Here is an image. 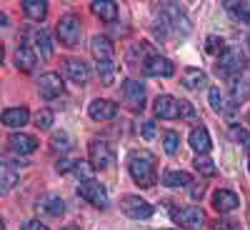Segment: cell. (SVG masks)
Wrapping results in <instances>:
<instances>
[{"instance_id":"28","label":"cell","mask_w":250,"mask_h":230,"mask_svg":"<svg viewBox=\"0 0 250 230\" xmlns=\"http://www.w3.org/2000/svg\"><path fill=\"white\" fill-rule=\"evenodd\" d=\"M230 13H235V18L240 23H248L250 25V3H223Z\"/></svg>"},{"instance_id":"13","label":"cell","mask_w":250,"mask_h":230,"mask_svg":"<svg viewBox=\"0 0 250 230\" xmlns=\"http://www.w3.org/2000/svg\"><path fill=\"white\" fill-rule=\"evenodd\" d=\"M62 70H65V75L73 80V83H88V78H90V70H88V65L83 63L80 58H68L65 63H62Z\"/></svg>"},{"instance_id":"38","label":"cell","mask_w":250,"mask_h":230,"mask_svg":"<svg viewBox=\"0 0 250 230\" xmlns=\"http://www.w3.org/2000/svg\"><path fill=\"white\" fill-rule=\"evenodd\" d=\"M75 163H78V160H73V158H62V160H58L55 170H58V173H70V170L75 168Z\"/></svg>"},{"instance_id":"16","label":"cell","mask_w":250,"mask_h":230,"mask_svg":"<svg viewBox=\"0 0 250 230\" xmlns=\"http://www.w3.org/2000/svg\"><path fill=\"white\" fill-rule=\"evenodd\" d=\"M238 205H240V200L230 190H215L213 193V208L218 213H230V210H235Z\"/></svg>"},{"instance_id":"10","label":"cell","mask_w":250,"mask_h":230,"mask_svg":"<svg viewBox=\"0 0 250 230\" xmlns=\"http://www.w3.org/2000/svg\"><path fill=\"white\" fill-rule=\"evenodd\" d=\"M62 78L58 75V73H45L43 78L38 80V90H40V95H43L45 100H53V98H58V95H62Z\"/></svg>"},{"instance_id":"6","label":"cell","mask_w":250,"mask_h":230,"mask_svg":"<svg viewBox=\"0 0 250 230\" xmlns=\"http://www.w3.org/2000/svg\"><path fill=\"white\" fill-rule=\"evenodd\" d=\"M120 210L128 218H133V220H143V218L153 215V205L148 200H143L140 195H125L120 200Z\"/></svg>"},{"instance_id":"23","label":"cell","mask_w":250,"mask_h":230,"mask_svg":"<svg viewBox=\"0 0 250 230\" xmlns=\"http://www.w3.org/2000/svg\"><path fill=\"white\" fill-rule=\"evenodd\" d=\"M38 208H43V210H45L48 215H53V218H60L62 213H65V203H62V198H58V195L43 198Z\"/></svg>"},{"instance_id":"49","label":"cell","mask_w":250,"mask_h":230,"mask_svg":"<svg viewBox=\"0 0 250 230\" xmlns=\"http://www.w3.org/2000/svg\"><path fill=\"white\" fill-rule=\"evenodd\" d=\"M248 168H250V158H248Z\"/></svg>"},{"instance_id":"47","label":"cell","mask_w":250,"mask_h":230,"mask_svg":"<svg viewBox=\"0 0 250 230\" xmlns=\"http://www.w3.org/2000/svg\"><path fill=\"white\" fill-rule=\"evenodd\" d=\"M0 230H5V223H3V218H0Z\"/></svg>"},{"instance_id":"18","label":"cell","mask_w":250,"mask_h":230,"mask_svg":"<svg viewBox=\"0 0 250 230\" xmlns=\"http://www.w3.org/2000/svg\"><path fill=\"white\" fill-rule=\"evenodd\" d=\"M35 65H38L35 53H33L28 45H20V48L15 50V68H18V70H23V73H30Z\"/></svg>"},{"instance_id":"25","label":"cell","mask_w":250,"mask_h":230,"mask_svg":"<svg viewBox=\"0 0 250 230\" xmlns=\"http://www.w3.org/2000/svg\"><path fill=\"white\" fill-rule=\"evenodd\" d=\"M33 40H35V45H38V50H40V55L43 58H50L53 55V45H50V35H48V30H35L33 33Z\"/></svg>"},{"instance_id":"22","label":"cell","mask_w":250,"mask_h":230,"mask_svg":"<svg viewBox=\"0 0 250 230\" xmlns=\"http://www.w3.org/2000/svg\"><path fill=\"white\" fill-rule=\"evenodd\" d=\"M20 5H23L25 15L33 18V20H43L48 15V3H45V0H23Z\"/></svg>"},{"instance_id":"1","label":"cell","mask_w":250,"mask_h":230,"mask_svg":"<svg viewBox=\"0 0 250 230\" xmlns=\"http://www.w3.org/2000/svg\"><path fill=\"white\" fill-rule=\"evenodd\" d=\"M158 160L150 150H133L128 158V170L140 188H153L158 183Z\"/></svg>"},{"instance_id":"11","label":"cell","mask_w":250,"mask_h":230,"mask_svg":"<svg viewBox=\"0 0 250 230\" xmlns=\"http://www.w3.org/2000/svg\"><path fill=\"white\" fill-rule=\"evenodd\" d=\"M88 113H90L93 120L105 123V120H113V118L118 115V105H115L113 100H103V98H98V100H93L90 105H88Z\"/></svg>"},{"instance_id":"27","label":"cell","mask_w":250,"mask_h":230,"mask_svg":"<svg viewBox=\"0 0 250 230\" xmlns=\"http://www.w3.org/2000/svg\"><path fill=\"white\" fill-rule=\"evenodd\" d=\"M15 183H18V173L13 168H3V170H0V195L10 193L15 188Z\"/></svg>"},{"instance_id":"33","label":"cell","mask_w":250,"mask_h":230,"mask_svg":"<svg viewBox=\"0 0 250 230\" xmlns=\"http://www.w3.org/2000/svg\"><path fill=\"white\" fill-rule=\"evenodd\" d=\"M205 50L210 53V55H220V53L225 50L223 38H218V35H208V40H205Z\"/></svg>"},{"instance_id":"32","label":"cell","mask_w":250,"mask_h":230,"mask_svg":"<svg viewBox=\"0 0 250 230\" xmlns=\"http://www.w3.org/2000/svg\"><path fill=\"white\" fill-rule=\"evenodd\" d=\"M98 78L105 83V85H110L113 78H115V65L113 63H98Z\"/></svg>"},{"instance_id":"44","label":"cell","mask_w":250,"mask_h":230,"mask_svg":"<svg viewBox=\"0 0 250 230\" xmlns=\"http://www.w3.org/2000/svg\"><path fill=\"white\" fill-rule=\"evenodd\" d=\"M5 23H8V18H5L3 13H0V28H5Z\"/></svg>"},{"instance_id":"7","label":"cell","mask_w":250,"mask_h":230,"mask_svg":"<svg viewBox=\"0 0 250 230\" xmlns=\"http://www.w3.org/2000/svg\"><path fill=\"white\" fill-rule=\"evenodd\" d=\"M143 73L150 78H170L175 73V65L163 55H148L143 60Z\"/></svg>"},{"instance_id":"41","label":"cell","mask_w":250,"mask_h":230,"mask_svg":"<svg viewBox=\"0 0 250 230\" xmlns=\"http://www.w3.org/2000/svg\"><path fill=\"white\" fill-rule=\"evenodd\" d=\"M153 135H155V123H153V120L143 123V138H145V140H150Z\"/></svg>"},{"instance_id":"29","label":"cell","mask_w":250,"mask_h":230,"mask_svg":"<svg viewBox=\"0 0 250 230\" xmlns=\"http://www.w3.org/2000/svg\"><path fill=\"white\" fill-rule=\"evenodd\" d=\"M193 165H195V170H198L200 175H205V178H213V175H215V163H213L210 158L198 155V158L193 160Z\"/></svg>"},{"instance_id":"12","label":"cell","mask_w":250,"mask_h":230,"mask_svg":"<svg viewBox=\"0 0 250 230\" xmlns=\"http://www.w3.org/2000/svg\"><path fill=\"white\" fill-rule=\"evenodd\" d=\"M90 53H93V58H95L98 63H113L115 48H113V43H110L105 35H95V38L90 40Z\"/></svg>"},{"instance_id":"26","label":"cell","mask_w":250,"mask_h":230,"mask_svg":"<svg viewBox=\"0 0 250 230\" xmlns=\"http://www.w3.org/2000/svg\"><path fill=\"white\" fill-rule=\"evenodd\" d=\"M70 135L65 133V130H58V133H53L50 135V145H53V150L55 153H68L70 150Z\"/></svg>"},{"instance_id":"3","label":"cell","mask_w":250,"mask_h":230,"mask_svg":"<svg viewBox=\"0 0 250 230\" xmlns=\"http://www.w3.org/2000/svg\"><path fill=\"white\" fill-rule=\"evenodd\" d=\"M55 33H58V40H60V43L65 45V48H75V45L80 43V33H83V28H80V18L73 15V13L62 15V18L58 20Z\"/></svg>"},{"instance_id":"46","label":"cell","mask_w":250,"mask_h":230,"mask_svg":"<svg viewBox=\"0 0 250 230\" xmlns=\"http://www.w3.org/2000/svg\"><path fill=\"white\" fill-rule=\"evenodd\" d=\"M62 230H80V228H75V225H65V228H62Z\"/></svg>"},{"instance_id":"20","label":"cell","mask_w":250,"mask_h":230,"mask_svg":"<svg viewBox=\"0 0 250 230\" xmlns=\"http://www.w3.org/2000/svg\"><path fill=\"white\" fill-rule=\"evenodd\" d=\"M210 133H208L205 128H195L193 133H190V148L195 150V153H200V155H205L208 150H210Z\"/></svg>"},{"instance_id":"39","label":"cell","mask_w":250,"mask_h":230,"mask_svg":"<svg viewBox=\"0 0 250 230\" xmlns=\"http://www.w3.org/2000/svg\"><path fill=\"white\" fill-rule=\"evenodd\" d=\"M213 230H243L240 223H233V220H218L213 223Z\"/></svg>"},{"instance_id":"14","label":"cell","mask_w":250,"mask_h":230,"mask_svg":"<svg viewBox=\"0 0 250 230\" xmlns=\"http://www.w3.org/2000/svg\"><path fill=\"white\" fill-rule=\"evenodd\" d=\"M8 143H10V150L18 155H30L38 150V140L33 135H25V133H13L8 138Z\"/></svg>"},{"instance_id":"35","label":"cell","mask_w":250,"mask_h":230,"mask_svg":"<svg viewBox=\"0 0 250 230\" xmlns=\"http://www.w3.org/2000/svg\"><path fill=\"white\" fill-rule=\"evenodd\" d=\"M73 173L80 178V183L83 180H93V173H90V165L88 163H83V160H78L75 163V168H73Z\"/></svg>"},{"instance_id":"37","label":"cell","mask_w":250,"mask_h":230,"mask_svg":"<svg viewBox=\"0 0 250 230\" xmlns=\"http://www.w3.org/2000/svg\"><path fill=\"white\" fill-rule=\"evenodd\" d=\"M210 105H213V110L225 113V100H223V95H220V90H218V88H213V90H210Z\"/></svg>"},{"instance_id":"21","label":"cell","mask_w":250,"mask_h":230,"mask_svg":"<svg viewBox=\"0 0 250 230\" xmlns=\"http://www.w3.org/2000/svg\"><path fill=\"white\" fill-rule=\"evenodd\" d=\"M183 85L190 88V90H200V88L208 85V78H205V73L198 70V68H188V70L183 73Z\"/></svg>"},{"instance_id":"9","label":"cell","mask_w":250,"mask_h":230,"mask_svg":"<svg viewBox=\"0 0 250 230\" xmlns=\"http://www.w3.org/2000/svg\"><path fill=\"white\" fill-rule=\"evenodd\" d=\"M123 100L128 103L133 110H143L145 108V88L140 85L138 80L128 78L123 83Z\"/></svg>"},{"instance_id":"31","label":"cell","mask_w":250,"mask_h":230,"mask_svg":"<svg viewBox=\"0 0 250 230\" xmlns=\"http://www.w3.org/2000/svg\"><path fill=\"white\" fill-rule=\"evenodd\" d=\"M248 98H250V83L245 80L233 83V103H245Z\"/></svg>"},{"instance_id":"24","label":"cell","mask_w":250,"mask_h":230,"mask_svg":"<svg viewBox=\"0 0 250 230\" xmlns=\"http://www.w3.org/2000/svg\"><path fill=\"white\" fill-rule=\"evenodd\" d=\"M190 183H193V178L185 170H168L163 175V185H168V188H180V185H190Z\"/></svg>"},{"instance_id":"2","label":"cell","mask_w":250,"mask_h":230,"mask_svg":"<svg viewBox=\"0 0 250 230\" xmlns=\"http://www.w3.org/2000/svg\"><path fill=\"white\" fill-rule=\"evenodd\" d=\"M248 60H245V53L240 48H225L220 55H218V63H215V70L225 78H235L245 70Z\"/></svg>"},{"instance_id":"19","label":"cell","mask_w":250,"mask_h":230,"mask_svg":"<svg viewBox=\"0 0 250 230\" xmlns=\"http://www.w3.org/2000/svg\"><path fill=\"white\" fill-rule=\"evenodd\" d=\"M90 10L100 20H105V23H113V20L118 18V5L113 3V0H95V3H90Z\"/></svg>"},{"instance_id":"8","label":"cell","mask_w":250,"mask_h":230,"mask_svg":"<svg viewBox=\"0 0 250 230\" xmlns=\"http://www.w3.org/2000/svg\"><path fill=\"white\" fill-rule=\"evenodd\" d=\"M88 153H90V165L95 170H105V168H110L113 165V150H110V145L105 143V140H93L90 143V148H88Z\"/></svg>"},{"instance_id":"34","label":"cell","mask_w":250,"mask_h":230,"mask_svg":"<svg viewBox=\"0 0 250 230\" xmlns=\"http://www.w3.org/2000/svg\"><path fill=\"white\" fill-rule=\"evenodd\" d=\"M50 125H53V110H40L38 115H35V128L38 130H48L50 128Z\"/></svg>"},{"instance_id":"36","label":"cell","mask_w":250,"mask_h":230,"mask_svg":"<svg viewBox=\"0 0 250 230\" xmlns=\"http://www.w3.org/2000/svg\"><path fill=\"white\" fill-rule=\"evenodd\" d=\"M178 115H183V118H188V120H195V118H198L195 108H193L188 100H178Z\"/></svg>"},{"instance_id":"30","label":"cell","mask_w":250,"mask_h":230,"mask_svg":"<svg viewBox=\"0 0 250 230\" xmlns=\"http://www.w3.org/2000/svg\"><path fill=\"white\" fill-rule=\"evenodd\" d=\"M163 145H165V153H168V155H175L178 148H180V135L175 130H168L163 135Z\"/></svg>"},{"instance_id":"15","label":"cell","mask_w":250,"mask_h":230,"mask_svg":"<svg viewBox=\"0 0 250 230\" xmlns=\"http://www.w3.org/2000/svg\"><path fill=\"white\" fill-rule=\"evenodd\" d=\"M153 110L160 120H175L178 118V100L173 95H158Z\"/></svg>"},{"instance_id":"17","label":"cell","mask_w":250,"mask_h":230,"mask_svg":"<svg viewBox=\"0 0 250 230\" xmlns=\"http://www.w3.org/2000/svg\"><path fill=\"white\" fill-rule=\"evenodd\" d=\"M28 120H30L28 108H8V110H3V125H8V128H23Z\"/></svg>"},{"instance_id":"45","label":"cell","mask_w":250,"mask_h":230,"mask_svg":"<svg viewBox=\"0 0 250 230\" xmlns=\"http://www.w3.org/2000/svg\"><path fill=\"white\" fill-rule=\"evenodd\" d=\"M3 55H5V50H3V45H0V65H3Z\"/></svg>"},{"instance_id":"40","label":"cell","mask_w":250,"mask_h":230,"mask_svg":"<svg viewBox=\"0 0 250 230\" xmlns=\"http://www.w3.org/2000/svg\"><path fill=\"white\" fill-rule=\"evenodd\" d=\"M230 138H233V140H238V143H245L248 148H250V135H248L243 128H233V130H230Z\"/></svg>"},{"instance_id":"43","label":"cell","mask_w":250,"mask_h":230,"mask_svg":"<svg viewBox=\"0 0 250 230\" xmlns=\"http://www.w3.org/2000/svg\"><path fill=\"white\" fill-rule=\"evenodd\" d=\"M203 193H205V188H203V185H195V188H190V195H193L195 200H200V198H203Z\"/></svg>"},{"instance_id":"5","label":"cell","mask_w":250,"mask_h":230,"mask_svg":"<svg viewBox=\"0 0 250 230\" xmlns=\"http://www.w3.org/2000/svg\"><path fill=\"white\" fill-rule=\"evenodd\" d=\"M170 218L180 228H200L205 223V213L195 205H185V208H170Z\"/></svg>"},{"instance_id":"48","label":"cell","mask_w":250,"mask_h":230,"mask_svg":"<svg viewBox=\"0 0 250 230\" xmlns=\"http://www.w3.org/2000/svg\"><path fill=\"white\" fill-rule=\"evenodd\" d=\"M248 50H250V35H248Z\"/></svg>"},{"instance_id":"4","label":"cell","mask_w":250,"mask_h":230,"mask_svg":"<svg viewBox=\"0 0 250 230\" xmlns=\"http://www.w3.org/2000/svg\"><path fill=\"white\" fill-rule=\"evenodd\" d=\"M78 195L83 198V200H88L90 205H95V208H108V193H105V188H103L98 180H83L80 185H78Z\"/></svg>"},{"instance_id":"42","label":"cell","mask_w":250,"mask_h":230,"mask_svg":"<svg viewBox=\"0 0 250 230\" xmlns=\"http://www.w3.org/2000/svg\"><path fill=\"white\" fill-rule=\"evenodd\" d=\"M20 230H48V225H43L40 220H28V223H23Z\"/></svg>"}]
</instances>
